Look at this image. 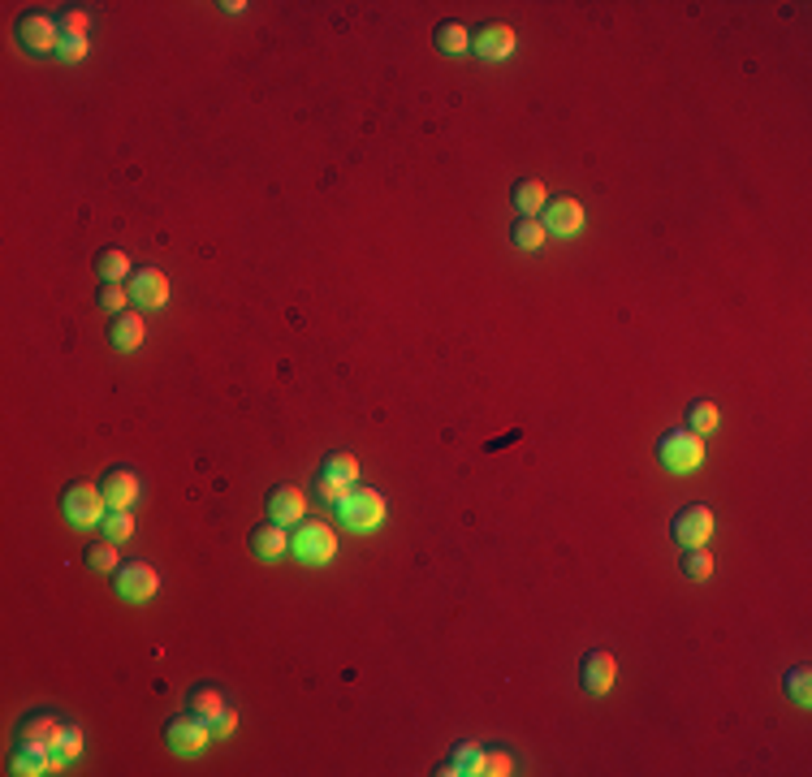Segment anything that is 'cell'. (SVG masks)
I'll return each mask as SVG.
<instances>
[{"mask_svg": "<svg viewBox=\"0 0 812 777\" xmlns=\"http://www.w3.org/2000/svg\"><path fill=\"white\" fill-rule=\"evenodd\" d=\"M471 48H475V56H484V61H505V56L519 48V39H514L510 26H502V22H488V26L475 31Z\"/></svg>", "mask_w": 812, "mask_h": 777, "instance_id": "obj_13", "label": "cell"}, {"mask_svg": "<svg viewBox=\"0 0 812 777\" xmlns=\"http://www.w3.org/2000/svg\"><path fill=\"white\" fill-rule=\"evenodd\" d=\"M87 566H91V570H117V566H122V558H117V540L104 536V540L91 544V549H87Z\"/></svg>", "mask_w": 812, "mask_h": 777, "instance_id": "obj_25", "label": "cell"}, {"mask_svg": "<svg viewBox=\"0 0 812 777\" xmlns=\"http://www.w3.org/2000/svg\"><path fill=\"white\" fill-rule=\"evenodd\" d=\"M87 53H91V39L87 35H61V48H56V56H61V61L78 65V61H83Z\"/></svg>", "mask_w": 812, "mask_h": 777, "instance_id": "obj_33", "label": "cell"}, {"mask_svg": "<svg viewBox=\"0 0 812 777\" xmlns=\"http://www.w3.org/2000/svg\"><path fill=\"white\" fill-rule=\"evenodd\" d=\"M100 531H104L109 540H130V536H134V514H130V510H109V519L100 523Z\"/></svg>", "mask_w": 812, "mask_h": 777, "instance_id": "obj_29", "label": "cell"}, {"mask_svg": "<svg viewBox=\"0 0 812 777\" xmlns=\"http://www.w3.org/2000/svg\"><path fill=\"white\" fill-rule=\"evenodd\" d=\"M679 566H683L687 578H709L713 575V558H709L704 549H683V561H679Z\"/></svg>", "mask_w": 812, "mask_h": 777, "instance_id": "obj_32", "label": "cell"}, {"mask_svg": "<svg viewBox=\"0 0 812 777\" xmlns=\"http://www.w3.org/2000/svg\"><path fill=\"white\" fill-rule=\"evenodd\" d=\"M264 510H269L272 523L294 527V523H303V519H308V492L294 489V484H277V489L264 497Z\"/></svg>", "mask_w": 812, "mask_h": 777, "instance_id": "obj_9", "label": "cell"}, {"mask_svg": "<svg viewBox=\"0 0 812 777\" xmlns=\"http://www.w3.org/2000/svg\"><path fill=\"white\" fill-rule=\"evenodd\" d=\"M56 713H44V708H39V713H26V717H22V725H18V739L22 743H35V739H53L56 734Z\"/></svg>", "mask_w": 812, "mask_h": 777, "instance_id": "obj_22", "label": "cell"}, {"mask_svg": "<svg viewBox=\"0 0 812 777\" xmlns=\"http://www.w3.org/2000/svg\"><path fill=\"white\" fill-rule=\"evenodd\" d=\"M544 234H558V238H575L583 229V208L575 199H549L544 203Z\"/></svg>", "mask_w": 812, "mask_h": 777, "instance_id": "obj_14", "label": "cell"}, {"mask_svg": "<svg viewBox=\"0 0 812 777\" xmlns=\"http://www.w3.org/2000/svg\"><path fill=\"white\" fill-rule=\"evenodd\" d=\"M61 35H87V14H78V9L65 14L61 18Z\"/></svg>", "mask_w": 812, "mask_h": 777, "instance_id": "obj_36", "label": "cell"}, {"mask_svg": "<svg viewBox=\"0 0 812 777\" xmlns=\"http://www.w3.org/2000/svg\"><path fill=\"white\" fill-rule=\"evenodd\" d=\"M454 760H458V769L471 777H484V747H475V743H458L454 747Z\"/></svg>", "mask_w": 812, "mask_h": 777, "instance_id": "obj_30", "label": "cell"}, {"mask_svg": "<svg viewBox=\"0 0 812 777\" xmlns=\"http://www.w3.org/2000/svg\"><path fill=\"white\" fill-rule=\"evenodd\" d=\"M164 743H169V752H178V756H199V752L212 743V725L199 722L195 713L173 717V722L164 725Z\"/></svg>", "mask_w": 812, "mask_h": 777, "instance_id": "obj_7", "label": "cell"}, {"mask_svg": "<svg viewBox=\"0 0 812 777\" xmlns=\"http://www.w3.org/2000/svg\"><path fill=\"white\" fill-rule=\"evenodd\" d=\"M510 242H514L519 251H541V247H544V225H541V217H519V220H514V229H510Z\"/></svg>", "mask_w": 812, "mask_h": 777, "instance_id": "obj_21", "label": "cell"}, {"mask_svg": "<svg viewBox=\"0 0 812 777\" xmlns=\"http://www.w3.org/2000/svg\"><path fill=\"white\" fill-rule=\"evenodd\" d=\"M126 289L139 307H164L169 303V277L161 268H134Z\"/></svg>", "mask_w": 812, "mask_h": 777, "instance_id": "obj_12", "label": "cell"}, {"mask_svg": "<svg viewBox=\"0 0 812 777\" xmlns=\"http://www.w3.org/2000/svg\"><path fill=\"white\" fill-rule=\"evenodd\" d=\"M385 514H389V506H385V497H380L377 489H350L342 497V506H338V519H342V527L359 531V536L377 531V527L385 523Z\"/></svg>", "mask_w": 812, "mask_h": 777, "instance_id": "obj_3", "label": "cell"}, {"mask_svg": "<svg viewBox=\"0 0 812 777\" xmlns=\"http://www.w3.org/2000/svg\"><path fill=\"white\" fill-rule=\"evenodd\" d=\"M220 9H225V14H242V9H247V0H225Z\"/></svg>", "mask_w": 812, "mask_h": 777, "instance_id": "obj_38", "label": "cell"}, {"mask_svg": "<svg viewBox=\"0 0 812 777\" xmlns=\"http://www.w3.org/2000/svg\"><path fill=\"white\" fill-rule=\"evenodd\" d=\"M156 588H161V575L147 566V561H122L117 570H113V592L130 605H143V600L156 597Z\"/></svg>", "mask_w": 812, "mask_h": 777, "instance_id": "obj_5", "label": "cell"}, {"mask_svg": "<svg viewBox=\"0 0 812 777\" xmlns=\"http://www.w3.org/2000/svg\"><path fill=\"white\" fill-rule=\"evenodd\" d=\"M251 553L259 561H277V558H286L289 553V531L281 523H272V519H264V523L251 531Z\"/></svg>", "mask_w": 812, "mask_h": 777, "instance_id": "obj_15", "label": "cell"}, {"mask_svg": "<svg viewBox=\"0 0 812 777\" xmlns=\"http://www.w3.org/2000/svg\"><path fill=\"white\" fill-rule=\"evenodd\" d=\"M320 471L333 475V480H342V484H355V480H359V458H350V453H328Z\"/></svg>", "mask_w": 812, "mask_h": 777, "instance_id": "obj_26", "label": "cell"}, {"mask_svg": "<svg viewBox=\"0 0 812 777\" xmlns=\"http://www.w3.org/2000/svg\"><path fill=\"white\" fill-rule=\"evenodd\" d=\"M670 536L679 549H704L709 536H713V510L709 506H687L674 514V527H670Z\"/></svg>", "mask_w": 812, "mask_h": 777, "instance_id": "obj_8", "label": "cell"}, {"mask_svg": "<svg viewBox=\"0 0 812 777\" xmlns=\"http://www.w3.org/2000/svg\"><path fill=\"white\" fill-rule=\"evenodd\" d=\"M14 35H18V48L31 56H48L61 48V26H56L48 14H22L18 26H14Z\"/></svg>", "mask_w": 812, "mask_h": 777, "instance_id": "obj_6", "label": "cell"}, {"mask_svg": "<svg viewBox=\"0 0 812 777\" xmlns=\"http://www.w3.org/2000/svg\"><path fill=\"white\" fill-rule=\"evenodd\" d=\"M147 337V325H143V316L139 311H122V316H113V325H109V345L113 350H139Z\"/></svg>", "mask_w": 812, "mask_h": 777, "instance_id": "obj_16", "label": "cell"}, {"mask_svg": "<svg viewBox=\"0 0 812 777\" xmlns=\"http://www.w3.org/2000/svg\"><path fill=\"white\" fill-rule=\"evenodd\" d=\"M510 773H514V756L510 752H502V747L484 752V777H510Z\"/></svg>", "mask_w": 812, "mask_h": 777, "instance_id": "obj_34", "label": "cell"}, {"mask_svg": "<svg viewBox=\"0 0 812 777\" xmlns=\"http://www.w3.org/2000/svg\"><path fill=\"white\" fill-rule=\"evenodd\" d=\"M316 497H320V501H325V506H342V497L346 492H350V484H342V480H333V475H325V471H320V475H316Z\"/></svg>", "mask_w": 812, "mask_h": 777, "instance_id": "obj_31", "label": "cell"}, {"mask_svg": "<svg viewBox=\"0 0 812 777\" xmlns=\"http://www.w3.org/2000/svg\"><path fill=\"white\" fill-rule=\"evenodd\" d=\"M436 773H441V777H458V773H463V769H458V760H445V764H441Z\"/></svg>", "mask_w": 812, "mask_h": 777, "instance_id": "obj_37", "label": "cell"}, {"mask_svg": "<svg viewBox=\"0 0 812 777\" xmlns=\"http://www.w3.org/2000/svg\"><path fill=\"white\" fill-rule=\"evenodd\" d=\"M514 208L523 212V217H536V212H544V181L536 178H523L519 186H514Z\"/></svg>", "mask_w": 812, "mask_h": 777, "instance_id": "obj_24", "label": "cell"}, {"mask_svg": "<svg viewBox=\"0 0 812 777\" xmlns=\"http://www.w3.org/2000/svg\"><path fill=\"white\" fill-rule=\"evenodd\" d=\"M56 747V752H65V756H83V730H78V725H70V722H61L56 725V734L53 739H48Z\"/></svg>", "mask_w": 812, "mask_h": 777, "instance_id": "obj_27", "label": "cell"}, {"mask_svg": "<svg viewBox=\"0 0 812 777\" xmlns=\"http://www.w3.org/2000/svg\"><path fill=\"white\" fill-rule=\"evenodd\" d=\"M782 691H787V700H795L799 708L812 704V669L808 665H795L782 674Z\"/></svg>", "mask_w": 812, "mask_h": 777, "instance_id": "obj_20", "label": "cell"}, {"mask_svg": "<svg viewBox=\"0 0 812 777\" xmlns=\"http://www.w3.org/2000/svg\"><path fill=\"white\" fill-rule=\"evenodd\" d=\"M614 678H618V661H614V652H588L583 661H579V683H583V691H592V695H605V691L614 687Z\"/></svg>", "mask_w": 812, "mask_h": 777, "instance_id": "obj_10", "label": "cell"}, {"mask_svg": "<svg viewBox=\"0 0 812 777\" xmlns=\"http://www.w3.org/2000/svg\"><path fill=\"white\" fill-rule=\"evenodd\" d=\"M186 704H191V713H195L199 722H217L220 713H225V708H230V695H225V691L220 687H212V683H199L195 691H191V695H186Z\"/></svg>", "mask_w": 812, "mask_h": 777, "instance_id": "obj_17", "label": "cell"}, {"mask_svg": "<svg viewBox=\"0 0 812 777\" xmlns=\"http://www.w3.org/2000/svg\"><path fill=\"white\" fill-rule=\"evenodd\" d=\"M61 514L70 519L73 527H100L109 519V497L100 484H87V480H73L61 492Z\"/></svg>", "mask_w": 812, "mask_h": 777, "instance_id": "obj_1", "label": "cell"}, {"mask_svg": "<svg viewBox=\"0 0 812 777\" xmlns=\"http://www.w3.org/2000/svg\"><path fill=\"white\" fill-rule=\"evenodd\" d=\"M657 458H661V467L670 475H691L704 462V436H696L691 428H674V432L661 436Z\"/></svg>", "mask_w": 812, "mask_h": 777, "instance_id": "obj_4", "label": "cell"}, {"mask_svg": "<svg viewBox=\"0 0 812 777\" xmlns=\"http://www.w3.org/2000/svg\"><path fill=\"white\" fill-rule=\"evenodd\" d=\"M95 272L104 281H130V255L122 247H104V251H95Z\"/></svg>", "mask_w": 812, "mask_h": 777, "instance_id": "obj_19", "label": "cell"}, {"mask_svg": "<svg viewBox=\"0 0 812 777\" xmlns=\"http://www.w3.org/2000/svg\"><path fill=\"white\" fill-rule=\"evenodd\" d=\"M718 423H722V411H718V402H691V406H687V428H691L696 436L718 432Z\"/></svg>", "mask_w": 812, "mask_h": 777, "instance_id": "obj_23", "label": "cell"}, {"mask_svg": "<svg viewBox=\"0 0 812 777\" xmlns=\"http://www.w3.org/2000/svg\"><path fill=\"white\" fill-rule=\"evenodd\" d=\"M100 489L109 497V510H134V501L143 497V480L130 467H113L109 475L100 480Z\"/></svg>", "mask_w": 812, "mask_h": 777, "instance_id": "obj_11", "label": "cell"}, {"mask_svg": "<svg viewBox=\"0 0 812 777\" xmlns=\"http://www.w3.org/2000/svg\"><path fill=\"white\" fill-rule=\"evenodd\" d=\"M289 553L298 561H308V566H325V561L338 558V536H333V527L320 523V519H303V523H294V531H289Z\"/></svg>", "mask_w": 812, "mask_h": 777, "instance_id": "obj_2", "label": "cell"}, {"mask_svg": "<svg viewBox=\"0 0 812 777\" xmlns=\"http://www.w3.org/2000/svg\"><path fill=\"white\" fill-rule=\"evenodd\" d=\"M95 303L109 311V316H122V311H126V303H130V289L122 286V281H104V286H100V298H95Z\"/></svg>", "mask_w": 812, "mask_h": 777, "instance_id": "obj_28", "label": "cell"}, {"mask_svg": "<svg viewBox=\"0 0 812 777\" xmlns=\"http://www.w3.org/2000/svg\"><path fill=\"white\" fill-rule=\"evenodd\" d=\"M234 730H238V713L234 708H225L217 722H212V739H234Z\"/></svg>", "mask_w": 812, "mask_h": 777, "instance_id": "obj_35", "label": "cell"}, {"mask_svg": "<svg viewBox=\"0 0 812 777\" xmlns=\"http://www.w3.org/2000/svg\"><path fill=\"white\" fill-rule=\"evenodd\" d=\"M433 44H436V53L458 56V53H467V48H471V35H467V26H463V22H441V26L433 31Z\"/></svg>", "mask_w": 812, "mask_h": 777, "instance_id": "obj_18", "label": "cell"}]
</instances>
